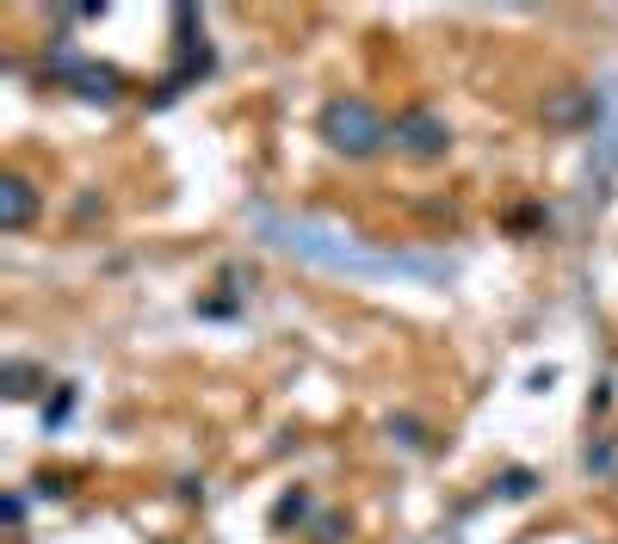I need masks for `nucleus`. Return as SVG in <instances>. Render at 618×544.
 Returning a JSON list of instances; mask_svg holds the SVG:
<instances>
[{
  "mask_svg": "<svg viewBox=\"0 0 618 544\" xmlns=\"http://www.w3.org/2000/svg\"><path fill=\"white\" fill-rule=\"evenodd\" d=\"M322 142L334 149V156H347V161H365V156H377V149L390 142V130L359 94H340V99H328V106H322Z\"/></svg>",
  "mask_w": 618,
  "mask_h": 544,
  "instance_id": "f03ea898",
  "label": "nucleus"
},
{
  "mask_svg": "<svg viewBox=\"0 0 618 544\" xmlns=\"http://www.w3.org/2000/svg\"><path fill=\"white\" fill-rule=\"evenodd\" d=\"M50 75L75 81L81 99H118V68H99V63H75V56H50Z\"/></svg>",
  "mask_w": 618,
  "mask_h": 544,
  "instance_id": "20e7f679",
  "label": "nucleus"
},
{
  "mask_svg": "<svg viewBox=\"0 0 618 544\" xmlns=\"http://www.w3.org/2000/svg\"><path fill=\"white\" fill-rule=\"evenodd\" d=\"M390 142H396L408 161H439V156L451 149V125H446V118H439L433 106H408V111H396Z\"/></svg>",
  "mask_w": 618,
  "mask_h": 544,
  "instance_id": "7ed1b4c3",
  "label": "nucleus"
},
{
  "mask_svg": "<svg viewBox=\"0 0 618 544\" xmlns=\"http://www.w3.org/2000/svg\"><path fill=\"white\" fill-rule=\"evenodd\" d=\"M0 384H7V396H31L38 372H31V365H7V372H0Z\"/></svg>",
  "mask_w": 618,
  "mask_h": 544,
  "instance_id": "6e6552de",
  "label": "nucleus"
},
{
  "mask_svg": "<svg viewBox=\"0 0 618 544\" xmlns=\"http://www.w3.org/2000/svg\"><path fill=\"white\" fill-rule=\"evenodd\" d=\"M587 118H600V99H594V94H582V87H569V94H556L551 106H544V125H551V130L587 125Z\"/></svg>",
  "mask_w": 618,
  "mask_h": 544,
  "instance_id": "423d86ee",
  "label": "nucleus"
},
{
  "mask_svg": "<svg viewBox=\"0 0 618 544\" xmlns=\"http://www.w3.org/2000/svg\"><path fill=\"white\" fill-rule=\"evenodd\" d=\"M31 217H38V192H31L19 173H7V180H0V230L19 235Z\"/></svg>",
  "mask_w": 618,
  "mask_h": 544,
  "instance_id": "39448f33",
  "label": "nucleus"
},
{
  "mask_svg": "<svg viewBox=\"0 0 618 544\" xmlns=\"http://www.w3.org/2000/svg\"><path fill=\"white\" fill-rule=\"evenodd\" d=\"M390 434H402V446H420V427H415V420H390Z\"/></svg>",
  "mask_w": 618,
  "mask_h": 544,
  "instance_id": "9d476101",
  "label": "nucleus"
},
{
  "mask_svg": "<svg viewBox=\"0 0 618 544\" xmlns=\"http://www.w3.org/2000/svg\"><path fill=\"white\" fill-rule=\"evenodd\" d=\"M494 489H501V495H508V501H525V495H532V489H539V477H532V470H508V477L494 482Z\"/></svg>",
  "mask_w": 618,
  "mask_h": 544,
  "instance_id": "0eeeda50",
  "label": "nucleus"
},
{
  "mask_svg": "<svg viewBox=\"0 0 618 544\" xmlns=\"http://www.w3.org/2000/svg\"><path fill=\"white\" fill-rule=\"evenodd\" d=\"M260 230L278 235V248L303 254V260H316V266H334V273H359V279H371V273H427L420 260H396V254H359L353 242H340V235H322L316 223L260 217Z\"/></svg>",
  "mask_w": 618,
  "mask_h": 544,
  "instance_id": "f257e3e1",
  "label": "nucleus"
},
{
  "mask_svg": "<svg viewBox=\"0 0 618 544\" xmlns=\"http://www.w3.org/2000/svg\"><path fill=\"white\" fill-rule=\"evenodd\" d=\"M303 513H309V495H291V501H278L273 520H278V526H291V520H303Z\"/></svg>",
  "mask_w": 618,
  "mask_h": 544,
  "instance_id": "1a4fd4ad",
  "label": "nucleus"
}]
</instances>
